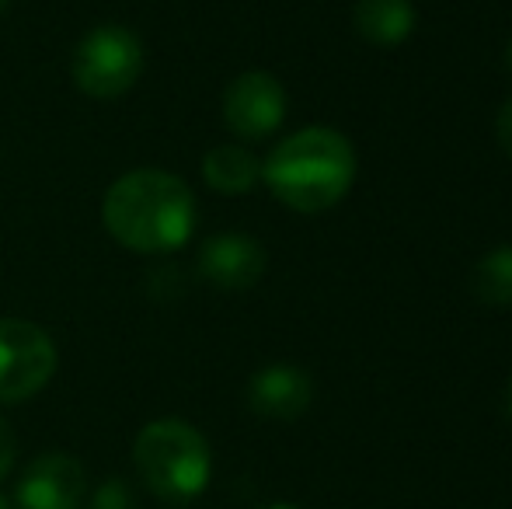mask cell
Instances as JSON below:
<instances>
[{
	"instance_id": "cell-1",
	"label": "cell",
	"mask_w": 512,
	"mask_h": 509,
	"mask_svg": "<svg viewBox=\"0 0 512 509\" xmlns=\"http://www.w3.org/2000/svg\"><path fill=\"white\" fill-rule=\"evenodd\" d=\"M105 227L129 252H175L192 238L196 199L182 178L168 171H129L108 189L102 206Z\"/></svg>"
},
{
	"instance_id": "cell-2",
	"label": "cell",
	"mask_w": 512,
	"mask_h": 509,
	"mask_svg": "<svg viewBox=\"0 0 512 509\" xmlns=\"http://www.w3.org/2000/svg\"><path fill=\"white\" fill-rule=\"evenodd\" d=\"M262 178L290 210L324 213L342 203L356 182V150L338 129L307 126L272 150Z\"/></svg>"
},
{
	"instance_id": "cell-3",
	"label": "cell",
	"mask_w": 512,
	"mask_h": 509,
	"mask_svg": "<svg viewBox=\"0 0 512 509\" xmlns=\"http://www.w3.org/2000/svg\"><path fill=\"white\" fill-rule=\"evenodd\" d=\"M133 461L143 485L164 503H192L209 482V443L182 419H157L136 436Z\"/></svg>"
},
{
	"instance_id": "cell-4",
	"label": "cell",
	"mask_w": 512,
	"mask_h": 509,
	"mask_svg": "<svg viewBox=\"0 0 512 509\" xmlns=\"http://www.w3.org/2000/svg\"><path fill=\"white\" fill-rule=\"evenodd\" d=\"M143 46L129 28L98 25L74 53V84L91 98H119L140 81Z\"/></svg>"
},
{
	"instance_id": "cell-5",
	"label": "cell",
	"mask_w": 512,
	"mask_h": 509,
	"mask_svg": "<svg viewBox=\"0 0 512 509\" xmlns=\"http://www.w3.org/2000/svg\"><path fill=\"white\" fill-rule=\"evenodd\" d=\"M56 370V346L39 325L0 321V401H25L49 384Z\"/></svg>"
},
{
	"instance_id": "cell-6",
	"label": "cell",
	"mask_w": 512,
	"mask_h": 509,
	"mask_svg": "<svg viewBox=\"0 0 512 509\" xmlns=\"http://www.w3.org/2000/svg\"><path fill=\"white\" fill-rule=\"evenodd\" d=\"M286 119V91L265 70L234 77L223 91V123L241 140H265Z\"/></svg>"
},
{
	"instance_id": "cell-7",
	"label": "cell",
	"mask_w": 512,
	"mask_h": 509,
	"mask_svg": "<svg viewBox=\"0 0 512 509\" xmlns=\"http://www.w3.org/2000/svg\"><path fill=\"white\" fill-rule=\"evenodd\" d=\"M88 478L77 457L42 454L18 482V509H77Z\"/></svg>"
},
{
	"instance_id": "cell-8",
	"label": "cell",
	"mask_w": 512,
	"mask_h": 509,
	"mask_svg": "<svg viewBox=\"0 0 512 509\" xmlns=\"http://www.w3.org/2000/svg\"><path fill=\"white\" fill-rule=\"evenodd\" d=\"M199 276L220 290H248L265 276V248L248 234H216L199 252Z\"/></svg>"
},
{
	"instance_id": "cell-9",
	"label": "cell",
	"mask_w": 512,
	"mask_h": 509,
	"mask_svg": "<svg viewBox=\"0 0 512 509\" xmlns=\"http://www.w3.org/2000/svg\"><path fill=\"white\" fill-rule=\"evenodd\" d=\"M314 401V384L300 367H265L251 377L248 384V405L255 408L262 419H279V422H293L310 408Z\"/></svg>"
},
{
	"instance_id": "cell-10",
	"label": "cell",
	"mask_w": 512,
	"mask_h": 509,
	"mask_svg": "<svg viewBox=\"0 0 512 509\" xmlns=\"http://www.w3.org/2000/svg\"><path fill=\"white\" fill-rule=\"evenodd\" d=\"M352 21L370 46H401L415 32V4L411 0H356Z\"/></svg>"
},
{
	"instance_id": "cell-11",
	"label": "cell",
	"mask_w": 512,
	"mask_h": 509,
	"mask_svg": "<svg viewBox=\"0 0 512 509\" xmlns=\"http://www.w3.org/2000/svg\"><path fill=\"white\" fill-rule=\"evenodd\" d=\"M203 178L209 189L223 192V196H244L262 178V161L237 143H220L203 157Z\"/></svg>"
},
{
	"instance_id": "cell-12",
	"label": "cell",
	"mask_w": 512,
	"mask_h": 509,
	"mask_svg": "<svg viewBox=\"0 0 512 509\" xmlns=\"http://www.w3.org/2000/svg\"><path fill=\"white\" fill-rule=\"evenodd\" d=\"M471 290L485 307H512V245H499L478 258L471 272Z\"/></svg>"
},
{
	"instance_id": "cell-13",
	"label": "cell",
	"mask_w": 512,
	"mask_h": 509,
	"mask_svg": "<svg viewBox=\"0 0 512 509\" xmlns=\"http://www.w3.org/2000/svg\"><path fill=\"white\" fill-rule=\"evenodd\" d=\"M14 457H18V440H14V429L0 419V482H4L7 471L14 468Z\"/></svg>"
},
{
	"instance_id": "cell-14",
	"label": "cell",
	"mask_w": 512,
	"mask_h": 509,
	"mask_svg": "<svg viewBox=\"0 0 512 509\" xmlns=\"http://www.w3.org/2000/svg\"><path fill=\"white\" fill-rule=\"evenodd\" d=\"M495 140H499V147L506 150V157L512 161V98L499 109V116H495Z\"/></svg>"
},
{
	"instance_id": "cell-15",
	"label": "cell",
	"mask_w": 512,
	"mask_h": 509,
	"mask_svg": "<svg viewBox=\"0 0 512 509\" xmlns=\"http://www.w3.org/2000/svg\"><path fill=\"white\" fill-rule=\"evenodd\" d=\"M502 60H506V70H509V77H512V39H509L506 53H502Z\"/></svg>"
},
{
	"instance_id": "cell-16",
	"label": "cell",
	"mask_w": 512,
	"mask_h": 509,
	"mask_svg": "<svg viewBox=\"0 0 512 509\" xmlns=\"http://www.w3.org/2000/svg\"><path fill=\"white\" fill-rule=\"evenodd\" d=\"M506 419L512 422V384H509V391H506Z\"/></svg>"
},
{
	"instance_id": "cell-17",
	"label": "cell",
	"mask_w": 512,
	"mask_h": 509,
	"mask_svg": "<svg viewBox=\"0 0 512 509\" xmlns=\"http://www.w3.org/2000/svg\"><path fill=\"white\" fill-rule=\"evenodd\" d=\"M265 509H300V506H293V503H272V506H265Z\"/></svg>"
},
{
	"instance_id": "cell-18",
	"label": "cell",
	"mask_w": 512,
	"mask_h": 509,
	"mask_svg": "<svg viewBox=\"0 0 512 509\" xmlns=\"http://www.w3.org/2000/svg\"><path fill=\"white\" fill-rule=\"evenodd\" d=\"M0 509H7V499L4 496H0Z\"/></svg>"
},
{
	"instance_id": "cell-19",
	"label": "cell",
	"mask_w": 512,
	"mask_h": 509,
	"mask_svg": "<svg viewBox=\"0 0 512 509\" xmlns=\"http://www.w3.org/2000/svg\"><path fill=\"white\" fill-rule=\"evenodd\" d=\"M4 7H7V0H0V11H4Z\"/></svg>"
}]
</instances>
